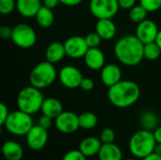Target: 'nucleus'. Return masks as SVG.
Wrapping results in <instances>:
<instances>
[{
  "mask_svg": "<svg viewBox=\"0 0 161 160\" xmlns=\"http://www.w3.org/2000/svg\"><path fill=\"white\" fill-rule=\"evenodd\" d=\"M154 137L156 139L157 143H161V125L158 126L155 130H154Z\"/></svg>",
  "mask_w": 161,
  "mask_h": 160,
  "instance_id": "ea45409f",
  "label": "nucleus"
},
{
  "mask_svg": "<svg viewBox=\"0 0 161 160\" xmlns=\"http://www.w3.org/2000/svg\"><path fill=\"white\" fill-rule=\"evenodd\" d=\"M143 48L144 43L136 35H127L116 41L114 54L122 64L133 67L142 61Z\"/></svg>",
  "mask_w": 161,
  "mask_h": 160,
  "instance_id": "f257e3e1",
  "label": "nucleus"
},
{
  "mask_svg": "<svg viewBox=\"0 0 161 160\" xmlns=\"http://www.w3.org/2000/svg\"><path fill=\"white\" fill-rule=\"evenodd\" d=\"M66 56L71 58H84L87 51L89 50V45L87 44L86 39L81 36L70 37L65 42Z\"/></svg>",
  "mask_w": 161,
  "mask_h": 160,
  "instance_id": "f8f14e48",
  "label": "nucleus"
},
{
  "mask_svg": "<svg viewBox=\"0 0 161 160\" xmlns=\"http://www.w3.org/2000/svg\"><path fill=\"white\" fill-rule=\"evenodd\" d=\"M38 25L43 28L51 26L54 23V13L51 8L42 6L35 16Z\"/></svg>",
  "mask_w": 161,
  "mask_h": 160,
  "instance_id": "b1692460",
  "label": "nucleus"
},
{
  "mask_svg": "<svg viewBox=\"0 0 161 160\" xmlns=\"http://www.w3.org/2000/svg\"><path fill=\"white\" fill-rule=\"evenodd\" d=\"M157 141L154 133L143 128L134 133L128 143L129 151L132 156L142 159L154 153Z\"/></svg>",
  "mask_w": 161,
  "mask_h": 160,
  "instance_id": "7ed1b4c3",
  "label": "nucleus"
},
{
  "mask_svg": "<svg viewBox=\"0 0 161 160\" xmlns=\"http://www.w3.org/2000/svg\"><path fill=\"white\" fill-rule=\"evenodd\" d=\"M53 120L54 119H52L51 117L42 114V116H41V118L39 119V125H41L45 129H49L53 124Z\"/></svg>",
  "mask_w": 161,
  "mask_h": 160,
  "instance_id": "f704fd0d",
  "label": "nucleus"
},
{
  "mask_svg": "<svg viewBox=\"0 0 161 160\" xmlns=\"http://www.w3.org/2000/svg\"><path fill=\"white\" fill-rule=\"evenodd\" d=\"M2 154L6 160H21L24 157V149L14 141H7L2 146Z\"/></svg>",
  "mask_w": 161,
  "mask_h": 160,
  "instance_id": "aec40b11",
  "label": "nucleus"
},
{
  "mask_svg": "<svg viewBox=\"0 0 161 160\" xmlns=\"http://www.w3.org/2000/svg\"><path fill=\"white\" fill-rule=\"evenodd\" d=\"M83 0H59V2L68 7H75L79 5Z\"/></svg>",
  "mask_w": 161,
  "mask_h": 160,
  "instance_id": "58836bf2",
  "label": "nucleus"
},
{
  "mask_svg": "<svg viewBox=\"0 0 161 160\" xmlns=\"http://www.w3.org/2000/svg\"><path fill=\"white\" fill-rule=\"evenodd\" d=\"M65 56H66V51H65L64 43H61L59 41L51 42L47 46L45 51L46 60L53 64L60 61Z\"/></svg>",
  "mask_w": 161,
  "mask_h": 160,
  "instance_id": "412c9836",
  "label": "nucleus"
},
{
  "mask_svg": "<svg viewBox=\"0 0 161 160\" xmlns=\"http://www.w3.org/2000/svg\"><path fill=\"white\" fill-rule=\"evenodd\" d=\"M16 8V0H0V12L4 15L11 13Z\"/></svg>",
  "mask_w": 161,
  "mask_h": 160,
  "instance_id": "c85d7f7f",
  "label": "nucleus"
},
{
  "mask_svg": "<svg viewBox=\"0 0 161 160\" xmlns=\"http://www.w3.org/2000/svg\"><path fill=\"white\" fill-rule=\"evenodd\" d=\"M42 6H44L48 8H51V9L56 8L58 6V4L60 3L59 0H42Z\"/></svg>",
  "mask_w": 161,
  "mask_h": 160,
  "instance_id": "4c0bfd02",
  "label": "nucleus"
},
{
  "mask_svg": "<svg viewBox=\"0 0 161 160\" xmlns=\"http://www.w3.org/2000/svg\"><path fill=\"white\" fill-rule=\"evenodd\" d=\"M56 128L62 134H73L80 128L78 116L72 111H62L55 119Z\"/></svg>",
  "mask_w": 161,
  "mask_h": 160,
  "instance_id": "1a4fd4ad",
  "label": "nucleus"
},
{
  "mask_svg": "<svg viewBox=\"0 0 161 160\" xmlns=\"http://www.w3.org/2000/svg\"><path fill=\"white\" fill-rule=\"evenodd\" d=\"M140 4L148 12H155L161 8V0H140Z\"/></svg>",
  "mask_w": 161,
  "mask_h": 160,
  "instance_id": "cd10ccee",
  "label": "nucleus"
},
{
  "mask_svg": "<svg viewBox=\"0 0 161 160\" xmlns=\"http://www.w3.org/2000/svg\"><path fill=\"white\" fill-rule=\"evenodd\" d=\"M12 42L23 49H28L35 45L37 34L33 27L26 24H18L12 28Z\"/></svg>",
  "mask_w": 161,
  "mask_h": 160,
  "instance_id": "0eeeda50",
  "label": "nucleus"
},
{
  "mask_svg": "<svg viewBox=\"0 0 161 160\" xmlns=\"http://www.w3.org/2000/svg\"><path fill=\"white\" fill-rule=\"evenodd\" d=\"M100 140L103 143H112L115 140V132L111 128H104L100 134Z\"/></svg>",
  "mask_w": 161,
  "mask_h": 160,
  "instance_id": "7c9ffc66",
  "label": "nucleus"
},
{
  "mask_svg": "<svg viewBox=\"0 0 161 160\" xmlns=\"http://www.w3.org/2000/svg\"><path fill=\"white\" fill-rule=\"evenodd\" d=\"M12 36V28L7 25H2L0 26V37L3 40H8L11 39Z\"/></svg>",
  "mask_w": 161,
  "mask_h": 160,
  "instance_id": "c9c22d12",
  "label": "nucleus"
},
{
  "mask_svg": "<svg viewBox=\"0 0 161 160\" xmlns=\"http://www.w3.org/2000/svg\"><path fill=\"white\" fill-rule=\"evenodd\" d=\"M27 146L33 151H40L43 149L48 141L47 129L41 125H34L25 136Z\"/></svg>",
  "mask_w": 161,
  "mask_h": 160,
  "instance_id": "9b49d317",
  "label": "nucleus"
},
{
  "mask_svg": "<svg viewBox=\"0 0 161 160\" xmlns=\"http://www.w3.org/2000/svg\"><path fill=\"white\" fill-rule=\"evenodd\" d=\"M3 126L11 135L22 137L26 136L29 130L34 126V124L30 114L18 109L9 113Z\"/></svg>",
  "mask_w": 161,
  "mask_h": 160,
  "instance_id": "423d86ee",
  "label": "nucleus"
},
{
  "mask_svg": "<svg viewBox=\"0 0 161 160\" xmlns=\"http://www.w3.org/2000/svg\"><path fill=\"white\" fill-rule=\"evenodd\" d=\"M101 80L107 87H111L122 80V71L117 64L110 63L101 69Z\"/></svg>",
  "mask_w": 161,
  "mask_h": 160,
  "instance_id": "4468645a",
  "label": "nucleus"
},
{
  "mask_svg": "<svg viewBox=\"0 0 161 160\" xmlns=\"http://www.w3.org/2000/svg\"><path fill=\"white\" fill-rule=\"evenodd\" d=\"M144 58L148 60H156L161 55V49L156 41L148 42L144 44L143 48Z\"/></svg>",
  "mask_w": 161,
  "mask_h": 160,
  "instance_id": "a878e982",
  "label": "nucleus"
},
{
  "mask_svg": "<svg viewBox=\"0 0 161 160\" xmlns=\"http://www.w3.org/2000/svg\"><path fill=\"white\" fill-rule=\"evenodd\" d=\"M140 124L142 125V128L153 131L158 126V117L154 111L146 110L141 114Z\"/></svg>",
  "mask_w": 161,
  "mask_h": 160,
  "instance_id": "5701e85b",
  "label": "nucleus"
},
{
  "mask_svg": "<svg viewBox=\"0 0 161 160\" xmlns=\"http://www.w3.org/2000/svg\"><path fill=\"white\" fill-rule=\"evenodd\" d=\"M41 111L43 115L49 116L55 120L63 111V107L58 99L54 97H48L44 98L41 108Z\"/></svg>",
  "mask_w": 161,
  "mask_h": 160,
  "instance_id": "6ab92c4d",
  "label": "nucleus"
},
{
  "mask_svg": "<svg viewBox=\"0 0 161 160\" xmlns=\"http://www.w3.org/2000/svg\"><path fill=\"white\" fill-rule=\"evenodd\" d=\"M42 7V0H16L17 11L25 18L35 17Z\"/></svg>",
  "mask_w": 161,
  "mask_h": 160,
  "instance_id": "2eb2a0df",
  "label": "nucleus"
},
{
  "mask_svg": "<svg viewBox=\"0 0 161 160\" xmlns=\"http://www.w3.org/2000/svg\"><path fill=\"white\" fill-rule=\"evenodd\" d=\"M125 160H137V159H135V158H127V159H125Z\"/></svg>",
  "mask_w": 161,
  "mask_h": 160,
  "instance_id": "c03bdc74",
  "label": "nucleus"
},
{
  "mask_svg": "<svg viewBox=\"0 0 161 160\" xmlns=\"http://www.w3.org/2000/svg\"><path fill=\"white\" fill-rule=\"evenodd\" d=\"M58 79L64 87L68 89H75L80 87L83 75L76 67L73 65H66L60 69L58 73Z\"/></svg>",
  "mask_w": 161,
  "mask_h": 160,
  "instance_id": "9d476101",
  "label": "nucleus"
},
{
  "mask_svg": "<svg viewBox=\"0 0 161 160\" xmlns=\"http://www.w3.org/2000/svg\"><path fill=\"white\" fill-rule=\"evenodd\" d=\"M99 160H123V152L121 148L112 143H103L99 153Z\"/></svg>",
  "mask_w": 161,
  "mask_h": 160,
  "instance_id": "4be33fe9",
  "label": "nucleus"
},
{
  "mask_svg": "<svg viewBox=\"0 0 161 160\" xmlns=\"http://www.w3.org/2000/svg\"><path fill=\"white\" fill-rule=\"evenodd\" d=\"M79 119V126L82 129L85 130H90L94 128L97 125L98 123V118L97 116L90 111L83 112L78 116Z\"/></svg>",
  "mask_w": 161,
  "mask_h": 160,
  "instance_id": "393cba45",
  "label": "nucleus"
},
{
  "mask_svg": "<svg viewBox=\"0 0 161 160\" xmlns=\"http://www.w3.org/2000/svg\"><path fill=\"white\" fill-rule=\"evenodd\" d=\"M142 160H161V157L157 155L156 153H152L147 157H145L144 158H142Z\"/></svg>",
  "mask_w": 161,
  "mask_h": 160,
  "instance_id": "a19ab883",
  "label": "nucleus"
},
{
  "mask_svg": "<svg viewBox=\"0 0 161 160\" xmlns=\"http://www.w3.org/2000/svg\"><path fill=\"white\" fill-rule=\"evenodd\" d=\"M158 32L159 29L157 24L152 20L145 19L144 21L138 24L136 29V36L145 44L148 42L156 41Z\"/></svg>",
  "mask_w": 161,
  "mask_h": 160,
  "instance_id": "ddd939ff",
  "label": "nucleus"
},
{
  "mask_svg": "<svg viewBox=\"0 0 161 160\" xmlns=\"http://www.w3.org/2000/svg\"><path fill=\"white\" fill-rule=\"evenodd\" d=\"M44 96L40 89L30 85L23 88L17 96L18 109L33 115L41 110Z\"/></svg>",
  "mask_w": 161,
  "mask_h": 160,
  "instance_id": "20e7f679",
  "label": "nucleus"
},
{
  "mask_svg": "<svg viewBox=\"0 0 161 160\" xmlns=\"http://www.w3.org/2000/svg\"><path fill=\"white\" fill-rule=\"evenodd\" d=\"M61 160H87V157L78 149V150H71L67 152L63 156Z\"/></svg>",
  "mask_w": 161,
  "mask_h": 160,
  "instance_id": "2f4dec72",
  "label": "nucleus"
},
{
  "mask_svg": "<svg viewBox=\"0 0 161 160\" xmlns=\"http://www.w3.org/2000/svg\"><path fill=\"white\" fill-rule=\"evenodd\" d=\"M137 0H118L120 8L124 9H130L136 5Z\"/></svg>",
  "mask_w": 161,
  "mask_h": 160,
  "instance_id": "e433bc0d",
  "label": "nucleus"
},
{
  "mask_svg": "<svg viewBox=\"0 0 161 160\" xmlns=\"http://www.w3.org/2000/svg\"><path fill=\"white\" fill-rule=\"evenodd\" d=\"M80 88L83 91H90L93 90V88H94V82H93L92 79H91L89 77H83V79L81 81V84H80Z\"/></svg>",
  "mask_w": 161,
  "mask_h": 160,
  "instance_id": "72a5a7b5",
  "label": "nucleus"
},
{
  "mask_svg": "<svg viewBox=\"0 0 161 160\" xmlns=\"http://www.w3.org/2000/svg\"><path fill=\"white\" fill-rule=\"evenodd\" d=\"M156 42L158 43V45L159 46V48L161 49V30H159V32H158V37H157Z\"/></svg>",
  "mask_w": 161,
  "mask_h": 160,
  "instance_id": "37998d69",
  "label": "nucleus"
},
{
  "mask_svg": "<svg viewBox=\"0 0 161 160\" xmlns=\"http://www.w3.org/2000/svg\"><path fill=\"white\" fill-rule=\"evenodd\" d=\"M95 32L105 41L112 40L117 32L116 25L111 19H98L95 25Z\"/></svg>",
  "mask_w": 161,
  "mask_h": 160,
  "instance_id": "a211bd4d",
  "label": "nucleus"
},
{
  "mask_svg": "<svg viewBox=\"0 0 161 160\" xmlns=\"http://www.w3.org/2000/svg\"><path fill=\"white\" fill-rule=\"evenodd\" d=\"M118 0H91L90 10L97 19H112L119 11Z\"/></svg>",
  "mask_w": 161,
  "mask_h": 160,
  "instance_id": "6e6552de",
  "label": "nucleus"
},
{
  "mask_svg": "<svg viewBox=\"0 0 161 160\" xmlns=\"http://www.w3.org/2000/svg\"><path fill=\"white\" fill-rule=\"evenodd\" d=\"M57 76L58 75L54 64L47 60L42 61L32 69L29 74V82L30 85L42 90L51 86Z\"/></svg>",
  "mask_w": 161,
  "mask_h": 160,
  "instance_id": "39448f33",
  "label": "nucleus"
},
{
  "mask_svg": "<svg viewBox=\"0 0 161 160\" xmlns=\"http://www.w3.org/2000/svg\"><path fill=\"white\" fill-rule=\"evenodd\" d=\"M84 60L87 67L93 71L101 70L105 66V55L98 47L89 48L84 57Z\"/></svg>",
  "mask_w": 161,
  "mask_h": 160,
  "instance_id": "dca6fc26",
  "label": "nucleus"
},
{
  "mask_svg": "<svg viewBox=\"0 0 161 160\" xmlns=\"http://www.w3.org/2000/svg\"><path fill=\"white\" fill-rule=\"evenodd\" d=\"M102 145H103V142L101 141L100 138L98 139L96 137H88L81 141V142L79 143L78 149L88 158V157L98 156V153Z\"/></svg>",
  "mask_w": 161,
  "mask_h": 160,
  "instance_id": "f3484780",
  "label": "nucleus"
},
{
  "mask_svg": "<svg viewBox=\"0 0 161 160\" xmlns=\"http://www.w3.org/2000/svg\"><path fill=\"white\" fill-rule=\"evenodd\" d=\"M147 13H148V11L141 4L135 5L129 10V18L133 23L140 24L141 22H142L146 19Z\"/></svg>",
  "mask_w": 161,
  "mask_h": 160,
  "instance_id": "bb28decb",
  "label": "nucleus"
},
{
  "mask_svg": "<svg viewBox=\"0 0 161 160\" xmlns=\"http://www.w3.org/2000/svg\"><path fill=\"white\" fill-rule=\"evenodd\" d=\"M154 153H156L157 155L161 157V143H157V145L155 147V150H154Z\"/></svg>",
  "mask_w": 161,
  "mask_h": 160,
  "instance_id": "79ce46f5",
  "label": "nucleus"
},
{
  "mask_svg": "<svg viewBox=\"0 0 161 160\" xmlns=\"http://www.w3.org/2000/svg\"><path fill=\"white\" fill-rule=\"evenodd\" d=\"M9 111L8 107L4 104V103H0V125L3 126L5 122L7 121L8 115H9Z\"/></svg>",
  "mask_w": 161,
  "mask_h": 160,
  "instance_id": "473e14b6",
  "label": "nucleus"
},
{
  "mask_svg": "<svg viewBox=\"0 0 161 160\" xmlns=\"http://www.w3.org/2000/svg\"><path fill=\"white\" fill-rule=\"evenodd\" d=\"M141 96L139 85L131 80H121L108 88V98L118 108H126L133 106Z\"/></svg>",
  "mask_w": 161,
  "mask_h": 160,
  "instance_id": "f03ea898",
  "label": "nucleus"
},
{
  "mask_svg": "<svg viewBox=\"0 0 161 160\" xmlns=\"http://www.w3.org/2000/svg\"><path fill=\"white\" fill-rule=\"evenodd\" d=\"M86 41H87V44L89 45L90 48H94V47H98L101 43V41H102V38L98 35L97 32H92V33H89L86 37Z\"/></svg>",
  "mask_w": 161,
  "mask_h": 160,
  "instance_id": "c756f323",
  "label": "nucleus"
}]
</instances>
